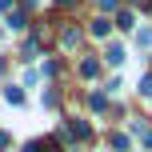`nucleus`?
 <instances>
[{"label": "nucleus", "instance_id": "nucleus-1", "mask_svg": "<svg viewBox=\"0 0 152 152\" xmlns=\"http://www.w3.org/2000/svg\"><path fill=\"white\" fill-rule=\"evenodd\" d=\"M140 92H144V96H152V76H148L144 84H140Z\"/></svg>", "mask_w": 152, "mask_h": 152}, {"label": "nucleus", "instance_id": "nucleus-2", "mask_svg": "<svg viewBox=\"0 0 152 152\" xmlns=\"http://www.w3.org/2000/svg\"><path fill=\"white\" fill-rule=\"evenodd\" d=\"M60 4H72V0H60Z\"/></svg>", "mask_w": 152, "mask_h": 152}]
</instances>
